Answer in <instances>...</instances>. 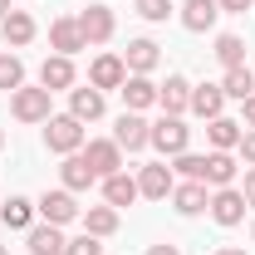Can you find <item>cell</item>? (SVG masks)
Wrapping results in <instances>:
<instances>
[{"instance_id":"obj_1","label":"cell","mask_w":255,"mask_h":255,"mask_svg":"<svg viewBox=\"0 0 255 255\" xmlns=\"http://www.w3.org/2000/svg\"><path fill=\"white\" fill-rule=\"evenodd\" d=\"M44 147H49V152H59V157L84 152V123H79L74 113H54V118L44 123Z\"/></svg>"},{"instance_id":"obj_2","label":"cell","mask_w":255,"mask_h":255,"mask_svg":"<svg viewBox=\"0 0 255 255\" xmlns=\"http://www.w3.org/2000/svg\"><path fill=\"white\" fill-rule=\"evenodd\" d=\"M147 147H157L162 157H182L191 147V128L182 123V118H172V113H162L157 123H152V142Z\"/></svg>"},{"instance_id":"obj_3","label":"cell","mask_w":255,"mask_h":255,"mask_svg":"<svg viewBox=\"0 0 255 255\" xmlns=\"http://www.w3.org/2000/svg\"><path fill=\"white\" fill-rule=\"evenodd\" d=\"M49 89H44V84H39V89H25V84H20V89H15V94H10V113H15V118H20V123H49V118H54V113H49Z\"/></svg>"},{"instance_id":"obj_4","label":"cell","mask_w":255,"mask_h":255,"mask_svg":"<svg viewBox=\"0 0 255 255\" xmlns=\"http://www.w3.org/2000/svg\"><path fill=\"white\" fill-rule=\"evenodd\" d=\"M34 211H39L49 226H69V221H79V216H84V211H79V201H74V191H64V187L44 191V196L34 201Z\"/></svg>"},{"instance_id":"obj_5","label":"cell","mask_w":255,"mask_h":255,"mask_svg":"<svg viewBox=\"0 0 255 255\" xmlns=\"http://www.w3.org/2000/svg\"><path fill=\"white\" fill-rule=\"evenodd\" d=\"M84 162L94 167V177H113V172H123V147L113 142V137H94V142H84Z\"/></svg>"},{"instance_id":"obj_6","label":"cell","mask_w":255,"mask_h":255,"mask_svg":"<svg viewBox=\"0 0 255 255\" xmlns=\"http://www.w3.org/2000/svg\"><path fill=\"white\" fill-rule=\"evenodd\" d=\"M206 211H211L216 226H241L246 221V196H241V187H216L211 201H206Z\"/></svg>"},{"instance_id":"obj_7","label":"cell","mask_w":255,"mask_h":255,"mask_svg":"<svg viewBox=\"0 0 255 255\" xmlns=\"http://www.w3.org/2000/svg\"><path fill=\"white\" fill-rule=\"evenodd\" d=\"M113 142H118L123 152H142V147L152 142V123H147L142 113H128L123 108V118H118V128H113Z\"/></svg>"},{"instance_id":"obj_8","label":"cell","mask_w":255,"mask_h":255,"mask_svg":"<svg viewBox=\"0 0 255 255\" xmlns=\"http://www.w3.org/2000/svg\"><path fill=\"white\" fill-rule=\"evenodd\" d=\"M123 79H128L123 54H98V59L89 64V84H94L98 94H108V89H123Z\"/></svg>"},{"instance_id":"obj_9","label":"cell","mask_w":255,"mask_h":255,"mask_svg":"<svg viewBox=\"0 0 255 255\" xmlns=\"http://www.w3.org/2000/svg\"><path fill=\"white\" fill-rule=\"evenodd\" d=\"M172 187H177V177H172V167H167V162H147V167L137 172V191H142L147 201H167Z\"/></svg>"},{"instance_id":"obj_10","label":"cell","mask_w":255,"mask_h":255,"mask_svg":"<svg viewBox=\"0 0 255 255\" xmlns=\"http://www.w3.org/2000/svg\"><path fill=\"white\" fill-rule=\"evenodd\" d=\"M79 30H84V44H108L113 39V10L108 5H89L84 15H74Z\"/></svg>"},{"instance_id":"obj_11","label":"cell","mask_w":255,"mask_h":255,"mask_svg":"<svg viewBox=\"0 0 255 255\" xmlns=\"http://www.w3.org/2000/svg\"><path fill=\"white\" fill-rule=\"evenodd\" d=\"M49 44H54V54H79V49H89L84 44V30H79V20L74 15H59V20H49Z\"/></svg>"},{"instance_id":"obj_12","label":"cell","mask_w":255,"mask_h":255,"mask_svg":"<svg viewBox=\"0 0 255 255\" xmlns=\"http://www.w3.org/2000/svg\"><path fill=\"white\" fill-rule=\"evenodd\" d=\"M157 108L162 113H172V118H182L191 108V84L182 74H167V84H157Z\"/></svg>"},{"instance_id":"obj_13","label":"cell","mask_w":255,"mask_h":255,"mask_svg":"<svg viewBox=\"0 0 255 255\" xmlns=\"http://www.w3.org/2000/svg\"><path fill=\"white\" fill-rule=\"evenodd\" d=\"M34 34H39V25H34V15H30V10H10V15L0 20V39H5L10 49H25Z\"/></svg>"},{"instance_id":"obj_14","label":"cell","mask_w":255,"mask_h":255,"mask_svg":"<svg viewBox=\"0 0 255 255\" xmlns=\"http://www.w3.org/2000/svg\"><path fill=\"white\" fill-rule=\"evenodd\" d=\"M118 94H123V108H128V113H142V108L157 103V84H152L147 74H128Z\"/></svg>"},{"instance_id":"obj_15","label":"cell","mask_w":255,"mask_h":255,"mask_svg":"<svg viewBox=\"0 0 255 255\" xmlns=\"http://www.w3.org/2000/svg\"><path fill=\"white\" fill-rule=\"evenodd\" d=\"M191 113L206 118V123L221 118V113H226V89H221V84H191Z\"/></svg>"},{"instance_id":"obj_16","label":"cell","mask_w":255,"mask_h":255,"mask_svg":"<svg viewBox=\"0 0 255 255\" xmlns=\"http://www.w3.org/2000/svg\"><path fill=\"white\" fill-rule=\"evenodd\" d=\"M206 201H211V187H206V182H182V187H172V206H177V216H201Z\"/></svg>"},{"instance_id":"obj_17","label":"cell","mask_w":255,"mask_h":255,"mask_svg":"<svg viewBox=\"0 0 255 255\" xmlns=\"http://www.w3.org/2000/svg\"><path fill=\"white\" fill-rule=\"evenodd\" d=\"M39 84L49 89V94H64V89H74V59L69 54H54V59L39 64Z\"/></svg>"},{"instance_id":"obj_18","label":"cell","mask_w":255,"mask_h":255,"mask_svg":"<svg viewBox=\"0 0 255 255\" xmlns=\"http://www.w3.org/2000/svg\"><path fill=\"white\" fill-rule=\"evenodd\" d=\"M241 132H246V128L221 113V118L206 123V142H211V152H236V147H241Z\"/></svg>"},{"instance_id":"obj_19","label":"cell","mask_w":255,"mask_h":255,"mask_svg":"<svg viewBox=\"0 0 255 255\" xmlns=\"http://www.w3.org/2000/svg\"><path fill=\"white\" fill-rule=\"evenodd\" d=\"M157 59H162L157 39H128V54H123L128 74H152V69H157Z\"/></svg>"},{"instance_id":"obj_20","label":"cell","mask_w":255,"mask_h":255,"mask_svg":"<svg viewBox=\"0 0 255 255\" xmlns=\"http://www.w3.org/2000/svg\"><path fill=\"white\" fill-rule=\"evenodd\" d=\"M103 108H108V103H103V94H98L94 84H89V89H69V113H74L79 123H94V118H103Z\"/></svg>"},{"instance_id":"obj_21","label":"cell","mask_w":255,"mask_h":255,"mask_svg":"<svg viewBox=\"0 0 255 255\" xmlns=\"http://www.w3.org/2000/svg\"><path fill=\"white\" fill-rule=\"evenodd\" d=\"M59 182H64V191H89L98 177H94V167L84 162V152H69L64 167H59Z\"/></svg>"},{"instance_id":"obj_22","label":"cell","mask_w":255,"mask_h":255,"mask_svg":"<svg viewBox=\"0 0 255 255\" xmlns=\"http://www.w3.org/2000/svg\"><path fill=\"white\" fill-rule=\"evenodd\" d=\"M236 157L231 152H206V172H201V182L216 191V187H236Z\"/></svg>"},{"instance_id":"obj_23","label":"cell","mask_w":255,"mask_h":255,"mask_svg":"<svg viewBox=\"0 0 255 255\" xmlns=\"http://www.w3.org/2000/svg\"><path fill=\"white\" fill-rule=\"evenodd\" d=\"M25 246H30V255H64V246H69V241H64L59 236V226H30V231H25Z\"/></svg>"},{"instance_id":"obj_24","label":"cell","mask_w":255,"mask_h":255,"mask_svg":"<svg viewBox=\"0 0 255 255\" xmlns=\"http://www.w3.org/2000/svg\"><path fill=\"white\" fill-rule=\"evenodd\" d=\"M216 15H221L216 0H187V5H182V25H187L191 34H206L216 25Z\"/></svg>"},{"instance_id":"obj_25","label":"cell","mask_w":255,"mask_h":255,"mask_svg":"<svg viewBox=\"0 0 255 255\" xmlns=\"http://www.w3.org/2000/svg\"><path fill=\"white\" fill-rule=\"evenodd\" d=\"M142 191H137V177H128V172H113V177H103V201L108 206H132Z\"/></svg>"},{"instance_id":"obj_26","label":"cell","mask_w":255,"mask_h":255,"mask_svg":"<svg viewBox=\"0 0 255 255\" xmlns=\"http://www.w3.org/2000/svg\"><path fill=\"white\" fill-rule=\"evenodd\" d=\"M0 221L10 226V231H30L34 226V201L30 196H10V201L0 206Z\"/></svg>"},{"instance_id":"obj_27","label":"cell","mask_w":255,"mask_h":255,"mask_svg":"<svg viewBox=\"0 0 255 255\" xmlns=\"http://www.w3.org/2000/svg\"><path fill=\"white\" fill-rule=\"evenodd\" d=\"M84 231L98 236V241L113 236V231H118V206H108V201H103V206H89V211H84Z\"/></svg>"},{"instance_id":"obj_28","label":"cell","mask_w":255,"mask_h":255,"mask_svg":"<svg viewBox=\"0 0 255 255\" xmlns=\"http://www.w3.org/2000/svg\"><path fill=\"white\" fill-rule=\"evenodd\" d=\"M221 89H226V98H236V103H246V98L255 94V74L246 69V64H241V69H226Z\"/></svg>"},{"instance_id":"obj_29","label":"cell","mask_w":255,"mask_h":255,"mask_svg":"<svg viewBox=\"0 0 255 255\" xmlns=\"http://www.w3.org/2000/svg\"><path fill=\"white\" fill-rule=\"evenodd\" d=\"M216 59H221L226 69H241V64H246V39H241V34H216Z\"/></svg>"},{"instance_id":"obj_30","label":"cell","mask_w":255,"mask_h":255,"mask_svg":"<svg viewBox=\"0 0 255 255\" xmlns=\"http://www.w3.org/2000/svg\"><path fill=\"white\" fill-rule=\"evenodd\" d=\"M20 84H25V64H20V54H0V89L15 94Z\"/></svg>"},{"instance_id":"obj_31","label":"cell","mask_w":255,"mask_h":255,"mask_svg":"<svg viewBox=\"0 0 255 255\" xmlns=\"http://www.w3.org/2000/svg\"><path fill=\"white\" fill-rule=\"evenodd\" d=\"M132 10H137L142 20H152V25H162V20L172 15V0H132Z\"/></svg>"},{"instance_id":"obj_32","label":"cell","mask_w":255,"mask_h":255,"mask_svg":"<svg viewBox=\"0 0 255 255\" xmlns=\"http://www.w3.org/2000/svg\"><path fill=\"white\" fill-rule=\"evenodd\" d=\"M177 167L172 172H182L187 182H201V172H206V157H196V152H182V157H172Z\"/></svg>"},{"instance_id":"obj_33","label":"cell","mask_w":255,"mask_h":255,"mask_svg":"<svg viewBox=\"0 0 255 255\" xmlns=\"http://www.w3.org/2000/svg\"><path fill=\"white\" fill-rule=\"evenodd\" d=\"M64 255H103V241H98V236H89V231H84V236H74V241L64 246Z\"/></svg>"},{"instance_id":"obj_34","label":"cell","mask_w":255,"mask_h":255,"mask_svg":"<svg viewBox=\"0 0 255 255\" xmlns=\"http://www.w3.org/2000/svg\"><path fill=\"white\" fill-rule=\"evenodd\" d=\"M241 157H246V167H255V128L251 132H241V147H236Z\"/></svg>"},{"instance_id":"obj_35","label":"cell","mask_w":255,"mask_h":255,"mask_svg":"<svg viewBox=\"0 0 255 255\" xmlns=\"http://www.w3.org/2000/svg\"><path fill=\"white\" fill-rule=\"evenodd\" d=\"M216 5H221L226 15H246V10H251L255 0H216Z\"/></svg>"},{"instance_id":"obj_36","label":"cell","mask_w":255,"mask_h":255,"mask_svg":"<svg viewBox=\"0 0 255 255\" xmlns=\"http://www.w3.org/2000/svg\"><path fill=\"white\" fill-rule=\"evenodd\" d=\"M241 128H255V94L241 103Z\"/></svg>"},{"instance_id":"obj_37","label":"cell","mask_w":255,"mask_h":255,"mask_svg":"<svg viewBox=\"0 0 255 255\" xmlns=\"http://www.w3.org/2000/svg\"><path fill=\"white\" fill-rule=\"evenodd\" d=\"M241 196H246V206H255V167H246V187H241Z\"/></svg>"},{"instance_id":"obj_38","label":"cell","mask_w":255,"mask_h":255,"mask_svg":"<svg viewBox=\"0 0 255 255\" xmlns=\"http://www.w3.org/2000/svg\"><path fill=\"white\" fill-rule=\"evenodd\" d=\"M147 255H182V246H167V241H162V246H152Z\"/></svg>"},{"instance_id":"obj_39","label":"cell","mask_w":255,"mask_h":255,"mask_svg":"<svg viewBox=\"0 0 255 255\" xmlns=\"http://www.w3.org/2000/svg\"><path fill=\"white\" fill-rule=\"evenodd\" d=\"M216 255H246V251H236V246H221V251H216Z\"/></svg>"},{"instance_id":"obj_40","label":"cell","mask_w":255,"mask_h":255,"mask_svg":"<svg viewBox=\"0 0 255 255\" xmlns=\"http://www.w3.org/2000/svg\"><path fill=\"white\" fill-rule=\"evenodd\" d=\"M10 10H15V5H10V0H0V20H5V15H10Z\"/></svg>"},{"instance_id":"obj_41","label":"cell","mask_w":255,"mask_h":255,"mask_svg":"<svg viewBox=\"0 0 255 255\" xmlns=\"http://www.w3.org/2000/svg\"><path fill=\"white\" fill-rule=\"evenodd\" d=\"M0 147H5V132H0Z\"/></svg>"},{"instance_id":"obj_42","label":"cell","mask_w":255,"mask_h":255,"mask_svg":"<svg viewBox=\"0 0 255 255\" xmlns=\"http://www.w3.org/2000/svg\"><path fill=\"white\" fill-rule=\"evenodd\" d=\"M0 255H10V251H5V246H0Z\"/></svg>"},{"instance_id":"obj_43","label":"cell","mask_w":255,"mask_h":255,"mask_svg":"<svg viewBox=\"0 0 255 255\" xmlns=\"http://www.w3.org/2000/svg\"><path fill=\"white\" fill-rule=\"evenodd\" d=\"M251 241H255V226H251Z\"/></svg>"}]
</instances>
